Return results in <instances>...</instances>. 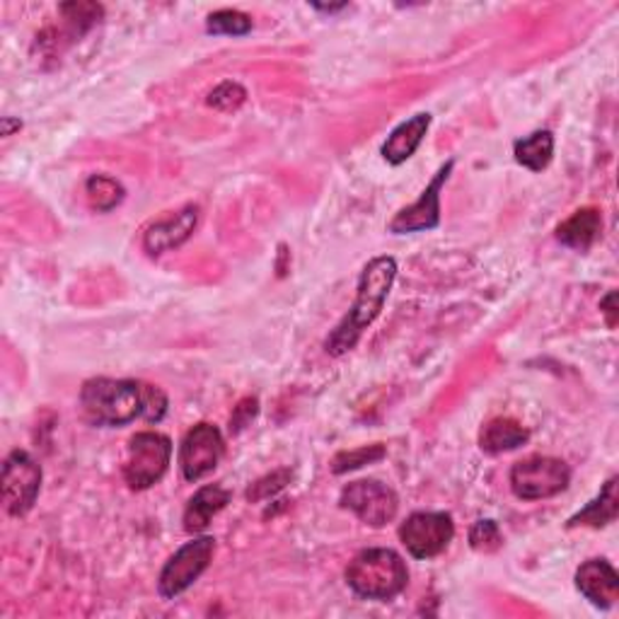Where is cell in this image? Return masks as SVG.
<instances>
[{"instance_id": "1", "label": "cell", "mask_w": 619, "mask_h": 619, "mask_svg": "<svg viewBox=\"0 0 619 619\" xmlns=\"http://www.w3.org/2000/svg\"><path fill=\"white\" fill-rule=\"evenodd\" d=\"M80 407L94 426L119 428L136 419L158 424L168 414V395L138 380L90 378L80 390Z\"/></svg>"}, {"instance_id": "2", "label": "cell", "mask_w": 619, "mask_h": 619, "mask_svg": "<svg viewBox=\"0 0 619 619\" xmlns=\"http://www.w3.org/2000/svg\"><path fill=\"white\" fill-rule=\"evenodd\" d=\"M397 279V259L395 257H375L363 267L359 285H356V301L344 315L341 323L331 329L325 341V351L329 356L349 353L361 341L363 331L371 327L378 315L383 313V305L392 291V283Z\"/></svg>"}, {"instance_id": "3", "label": "cell", "mask_w": 619, "mask_h": 619, "mask_svg": "<svg viewBox=\"0 0 619 619\" xmlns=\"http://www.w3.org/2000/svg\"><path fill=\"white\" fill-rule=\"evenodd\" d=\"M349 588L365 600H392L407 588L409 583V569L404 562L402 554L395 550H387V547H371V550H363L356 554L347 571Z\"/></svg>"}, {"instance_id": "4", "label": "cell", "mask_w": 619, "mask_h": 619, "mask_svg": "<svg viewBox=\"0 0 619 619\" xmlns=\"http://www.w3.org/2000/svg\"><path fill=\"white\" fill-rule=\"evenodd\" d=\"M172 462V440L158 431H140L128 440L124 480L128 489L146 492L158 484Z\"/></svg>"}, {"instance_id": "5", "label": "cell", "mask_w": 619, "mask_h": 619, "mask_svg": "<svg viewBox=\"0 0 619 619\" xmlns=\"http://www.w3.org/2000/svg\"><path fill=\"white\" fill-rule=\"evenodd\" d=\"M508 482L520 502H542L569 489L571 468L559 458L532 455L510 468Z\"/></svg>"}, {"instance_id": "6", "label": "cell", "mask_w": 619, "mask_h": 619, "mask_svg": "<svg viewBox=\"0 0 619 619\" xmlns=\"http://www.w3.org/2000/svg\"><path fill=\"white\" fill-rule=\"evenodd\" d=\"M42 492V468L25 450H13L0 472V496L10 516H27Z\"/></svg>"}, {"instance_id": "7", "label": "cell", "mask_w": 619, "mask_h": 619, "mask_svg": "<svg viewBox=\"0 0 619 619\" xmlns=\"http://www.w3.org/2000/svg\"><path fill=\"white\" fill-rule=\"evenodd\" d=\"M213 554H216V540L209 538V534L182 544L160 571L158 576L160 598L175 600L177 595H182L184 590L192 588L201 578V574L211 566Z\"/></svg>"}, {"instance_id": "8", "label": "cell", "mask_w": 619, "mask_h": 619, "mask_svg": "<svg viewBox=\"0 0 619 619\" xmlns=\"http://www.w3.org/2000/svg\"><path fill=\"white\" fill-rule=\"evenodd\" d=\"M399 540L414 559H434L455 540V522L446 510H416L399 526Z\"/></svg>"}, {"instance_id": "9", "label": "cell", "mask_w": 619, "mask_h": 619, "mask_svg": "<svg viewBox=\"0 0 619 619\" xmlns=\"http://www.w3.org/2000/svg\"><path fill=\"white\" fill-rule=\"evenodd\" d=\"M339 506L359 516L365 526L385 528L387 522L397 518L399 498L392 486L378 480L351 482L339 494Z\"/></svg>"}, {"instance_id": "10", "label": "cell", "mask_w": 619, "mask_h": 619, "mask_svg": "<svg viewBox=\"0 0 619 619\" xmlns=\"http://www.w3.org/2000/svg\"><path fill=\"white\" fill-rule=\"evenodd\" d=\"M225 452V440L218 426L201 421L189 428L180 446V470L187 482H199L218 468Z\"/></svg>"}, {"instance_id": "11", "label": "cell", "mask_w": 619, "mask_h": 619, "mask_svg": "<svg viewBox=\"0 0 619 619\" xmlns=\"http://www.w3.org/2000/svg\"><path fill=\"white\" fill-rule=\"evenodd\" d=\"M452 168H455V160H448L446 165H440V170L428 187L421 192V196L414 201V204L404 206L395 218L390 221L387 233L392 235H409V233H424L434 230L440 225V192H443L446 182L450 180Z\"/></svg>"}, {"instance_id": "12", "label": "cell", "mask_w": 619, "mask_h": 619, "mask_svg": "<svg viewBox=\"0 0 619 619\" xmlns=\"http://www.w3.org/2000/svg\"><path fill=\"white\" fill-rule=\"evenodd\" d=\"M196 223H199V206L189 204L172 213V216L153 223L146 235H143V247H146V252L150 257L172 252V249L182 247L189 237H192Z\"/></svg>"}, {"instance_id": "13", "label": "cell", "mask_w": 619, "mask_h": 619, "mask_svg": "<svg viewBox=\"0 0 619 619\" xmlns=\"http://www.w3.org/2000/svg\"><path fill=\"white\" fill-rule=\"evenodd\" d=\"M576 588L590 605L610 610L619 600V574L607 559H588L576 571Z\"/></svg>"}, {"instance_id": "14", "label": "cell", "mask_w": 619, "mask_h": 619, "mask_svg": "<svg viewBox=\"0 0 619 619\" xmlns=\"http://www.w3.org/2000/svg\"><path fill=\"white\" fill-rule=\"evenodd\" d=\"M431 126V114L421 112L407 122H402L397 128H392V134L387 136V140L383 143V158L390 165H402L407 162L412 155L419 150V146L426 138V131Z\"/></svg>"}, {"instance_id": "15", "label": "cell", "mask_w": 619, "mask_h": 619, "mask_svg": "<svg viewBox=\"0 0 619 619\" xmlns=\"http://www.w3.org/2000/svg\"><path fill=\"white\" fill-rule=\"evenodd\" d=\"M230 498L233 494L218 484L201 486V489L189 498L184 508V530L189 534L204 532L211 526V518L221 514V510L230 504Z\"/></svg>"}, {"instance_id": "16", "label": "cell", "mask_w": 619, "mask_h": 619, "mask_svg": "<svg viewBox=\"0 0 619 619\" xmlns=\"http://www.w3.org/2000/svg\"><path fill=\"white\" fill-rule=\"evenodd\" d=\"M603 235V216L598 209H578L574 216L566 218L556 228V240L576 252H588V249L600 240Z\"/></svg>"}, {"instance_id": "17", "label": "cell", "mask_w": 619, "mask_h": 619, "mask_svg": "<svg viewBox=\"0 0 619 619\" xmlns=\"http://www.w3.org/2000/svg\"><path fill=\"white\" fill-rule=\"evenodd\" d=\"M619 516V496H617V477H610L605 482L603 492L598 494V498L578 510L576 516H571L566 520V528H595L600 530L605 526H610Z\"/></svg>"}, {"instance_id": "18", "label": "cell", "mask_w": 619, "mask_h": 619, "mask_svg": "<svg viewBox=\"0 0 619 619\" xmlns=\"http://www.w3.org/2000/svg\"><path fill=\"white\" fill-rule=\"evenodd\" d=\"M530 440V431L516 419H506V416H498L492 419L482 428L480 434V448L489 455H502V452L518 450L520 446H526Z\"/></svg>"}, {"instance_id": "19", "label": "cell", "mask_w": 619, "mask_h": 619, "mask_svg": "<svg viewBox=\"0 0 619 619\" xmlns=\"http://www.w3.org/2000/svg\"><path fill=\"white\" fill-rule=\"evenodd\" d=\"M516 162L530 172H542L554 158V136L552 131H534V134L516 140L514 146Z\"/></svg>"}, {"instance_id": "20", "label": "cell", "mask_w": 619, "mask_h": 619, "mask_svg": "<svg viewBox=\"0 0 619 619\" xmlns=\"http://www.w3.org/2000/svg\"><path fill=\"white\" fill-rule=\"evenodd\" d=\"M86 194H88L90 206L100 213H110L112 209L122 204L126 196L124 187L119 184L114 177H106V175H92L86 182Z\"/></svg>"}, {"instance_id": "21", "label": "cell", "mask_w": 619, "mask_h": 619, "mask_svg": "<svg viewBox=\"0 0 619 619\" xmlns=\"http://www.w3.org/2000/svg\"><path fill=\"white\" fill-rule=\"evenodd\" d=\"M209 34H225V37H245L252 32V18L240 13V10H218L206 20Z\"/></svg>"}, {"instance_id": "22", "label": "cell", "mask_w": 619, "mask_h": 619, "mask_svg": "<svg viewBox=\"0 0 619 619\" xmlns=\"http://www.w3.org/2000/svg\"><path fill=\"white\" fill-rule=\"evenodd\" d=\"M387 455L385 446H363V448H356V450H344L339 455L331 460V472L335 474H347L353 470H361L365 464H373L380 462Z\"/></svg>"}, {"instance_id": "23", "label": "cell", "mask_w": 619, "mask_h": 619, "mask_svg": "<svg viewBox=\"0 0 619 619\" xmlns=\"http://www.w3.org/2000/svg\"><path fill=\"white\" fill-rule=\"evenodd\" d=\"M102 5H94V3H66L61 5V15L68 22V27L74 34H86L90 27L98 25L102 20Z\"/></svg>"}, {"instance_id": "24", "label": "cell", "mask_w": 619, "mask_h": 619, "mask_svg": "<svg viewBox=\"0 0 619 619\" xmlns=\"http://www.w3.org/2000/svg\"><path fill=\"white\" fill-rule=\"evenodd\" d=\"M470 547L482 554L498 552L504 547V534L494 520H477L470 530Z\"/></svg>"}, {"instance_id": "25", "label": "cell", "mask_w": 619, "mask_h": 619, "mask_svg": "<svg viewBox=\"0 0 619 619\" xmlns=\"http://www.w3.org/2000/svg\"><path fill=\"white\" fill-rule=\"evenodd\" d=\"M245 100H247V90L240 86V82L225 80L216 90L209 92L206 104L218 112H235V110H240Z\"/></svg>"}, {"instance_id": "26", "label": "cell", "mask_w": 619, "mask_h": 619, "mask_svg": "<svg viewBox=\"0 0 619 619\" xmlns=\"http://www.w3.org/2000/svg\"><path fill=\"white\" fill-rule=\"evenodd\" d=\"M289 482H291V472L279 470V472H273V474H269V477L259 480L257 484L249 486L247 498H249V502H265V498L279 494Z\"/></svg>"}, {"instance_id": "27", "label": "cell", "mask_w": 619, "mask_h": 619, "mask_svg": "<svg viewBox=\"0 0 619 619\" xmlns=\"http://www.w3.org/2000/svg\"><path fill=\"white\" fill-rule=\"evenodd\" d=\"M257 412H259L257 397H247V399H243L240 404H237L233 419H230V428H233V431H240V428H245L249 421L255 419Z\"/></svg>"}, {"instance_id": "28", "label": "cell", "mask_w": 619, "mask_h": 619, "mask_svg": "<svg viewBox=\"0 0 619 619\" xmlns=\"http://www.w3.org/2000/svg\"><path fill=\"white\" fill-rule=\"evenodd\" d=\"M600 310H603V315H605L607 327L615 329V325H617V293L615 291H610V293L603 297Z\"/></svg>"}, {"instance_id": "29", "label": "cell", "mask_w": 619, "mask_h": 619, "mask_svg": "<svg viewBox=\"0 0 619 619\" xmlns=\"http://www.w3.org/2000/svg\"><path fill=\"white\" fill-rule=\"evenodd\" d=\"M13 128H22V122L18 119H10V116H5L3 119V136H13Z\"/></svg>"}, {"instance_id": "30", "label": "cell", "mask_w": 619, "mask_h": 619, "mask_svg": "<svg viewBox=\"0 0 619 619\" xmlns=\"http://www.w3.org/2000/svg\"><path fill=\"white\" fill-rule=\"evenodd\" d=\"M313 8H315V10H323V13H339V10L349 8V5H347V3H341V5H319V3H315Z\"/></svg>"}]
</instances>
